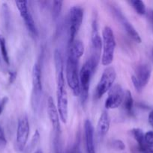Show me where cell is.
I'll list each match as a JSON object with an SVG mask.
<instances>
[{"label": "cell", "mask_w": 153, "mask_h": 153, "mask_svg": "<svg viewBox=\"0 0 153 153\" xmlns=\"http://www.w3.org/2000/svg\"><path fill=\"white\" fill-rule=\"evenodd\" d=\"M54 61L56 70L57 109L61 121L63 123H66L68 117V100L63 73L62 57L61 52L58 49L54 52Z\"/></svg>", "instance_id": "1"}, {"label": "cell", "mask_w": 153, "mask_h": 153, "mask_svg": "<svg viewBox=\"0 0 153 153\" xmlns=\"http://www.w3.org/2000/svg\"><path fill=\"white\" fill-rule=\"evenodd\" d=\"M98 63L95 62L91 58L87 60L81 68L80 72V96L82 103L86 102L88 95L90 82L92 76L94 74Z\"/></svg>", "instance_id": "2"}, {"label": "cell", "mask_w": 153, "mask_h": 153, "mask_svg": "<svg viewBox=\"0 0 153 153\" xmlns=\"http://www.w3.org/2000/svg\"><path fill=\"white\" fill-rule=\"evenodd\" d=\"M116 39L113 31L109 26H105L102 31V53L101 64L104 66H109L112 62L116 49Z\"/></svg>", "instance_id": "3"}, {"label": "cell", "mask_w": 153, "mask_h": 153, "mask_svg": "<svg viewBox=\"0 0 153 153\" xmlns=\"http://www.w3.org/2000/svg\"><path fill=\"white\" fill-rule=\"evenodd\" d=\"M78 64L79 61L68 57L67 65H66V79L69 88L76 97L80 96V84L78 73Z\"/></svg>", "instance_id": "4"}, {"label": "cell", "mask_w": 153, "mask_h": 153, "mask_svg": "<svg viewBox=\"0 0 153 153\" xmlns=\"http://www.w3.org/2000/svg\"><path fill=\"white\" fill-rule=\"evenodd\" d=\"M116 78V73L115 69L112 67H106L102 73L100 81L96 87L95 93H94L96 99H100L112 88Z\"/></svg>", "instance_id": "5"}, {"label": "cell", "mask_w": 153, "mask_h": 153, "mask_svg": "<svg viewBox=\"0 0 153 153\" xmlns=\"http://www.w3.org/2000/svg\"><path fill=\"white\" fill-rule=\"evenodd\" d=\"M83 19V10L79 6H74L70 9L68 16L69 44L74 41L75 37L80 28Z\"/></svg>", "instance_id": "6"}, {"label": "cell", "mask_w": 153, "mask_h": 153, "mask_svg": "<svg viewBox=\"0 0 153 153\" xmlns=\"http://www.w3.org/2000/svg\"><path fill=\"white\" fill-rule=\"evenodd\" d=\"M29 123L28 117L26 115L22 116L18 120L17 129H16V145L18 151H22L26 146L29 135Z\"/></svg>", "instance_id": "7"}, {"label": "cell", "mask_w": 153, "mask_h": 153, "mask_svg": "<svg viewBox=\"0 0 153 153\" xmlns=\"http://www.w3.org/2000/svg\"><path fill=\"white\" fill-rule=\"evenodd\" d=\"M32 105L34 108H37L42 93L41 70L38 63L34 64L32 73Z\"/></svg>", "instance_id": "8"}, {"label": "cell", "mask_w": 153, "mask_h": 153, "mask_svg": "<svg viewBox=\"0 0 153 153\" xmlns=\"http://www.w3.org/2000/svg\"><path fill=\"white\" fill-rule=\"evenodd\" d=\"M16 7L20 12L21 17L23 19L24 23L26 26L28 31L31 33L34 36L38 35V30L36 28L35 23L33 19L32 16L30 13L29 10L28 8L26 1H15Z\"/></svg>", "instance_id": "9"}, {"label": "cell", "mask_w": 153, "mask_h": 153, "mask_svg": "<svg viewBox=\"0 0 153 153\" xmlns=\"http://www.w3.org/2000/svg\"><path fill=\"white\" fill-rule=\"evenodd\" d=\"M124 92L119 85L112 87L108 93V97L105 101L104 106L106 109H116L122 104Z\"/></svg>", "instance_id": "10"}, {"label": "cell", "mask_w": 153, "mask_h": 153, "mask_svg": "<svg viewBox=\"0 0 153 153\" xmlns=\"http://www.w3.org/2000/svg\"><path fill=\"white\" fill-rule=\"evenodd\" d=\"M92 55L91 58L97 62L100 60V49L102 47V39L100 37L98 28L97 21L94 19L92 22Z\"/></svg>", "instance_id": "11"}, {"label": "cell", "mask_w": 153, "mask_h": 153, "mask_svg": "<svg viewBox=\"0 0 153 153\" xmlns=\"http://www.w3.org/2000/svg\"><path fill=\"white\" fill-rule=\"evenodd\" d=\"M47 114L49 117L50 121L51 123L52 128L55 132L58 133L61 130L60 126V117L58 114V109L56 106L53 99L50 97L47 100Z\"/></svg>", "instance_id": "12"}, {"label": "cell", "mask_w": 153, "mask_h": 153, "mask_svg": "<svg viewBox=\"0 0 153 153\" xmlns=\"http://www.w3.org/2000/svg\"><path fill=\"white\" fill-rule=\"evenodd\" d=\"M152 74V68L148 64H142L136 67L134 76L142 88L146 86L149 82Z\"/></svg>", "instance_id": "13"}, {"label": "cell", "mask_w": 153, "mask_h": 153, "mask_svg": "<svg viewBox=\"0 0 153 153\" xmlns=\"http://www.w3.org/2000/svg\"><path fill=\"white\" fill-rule=\"evenodd\" d=\"M85 141L86 153H95L94 143V128L91 121L86 120L84 123Z\"/></svg>", "instance_id": "14"}, {"label": "cell", "mask_w": 153, "mask_h": 153, "mask_svg": "<svg viewBox=\"0 0 153 153\" xmlns=\"http://www.w3.org/2000/svg\"><path fill=\"white\" fill-rule=\"evenodd\" d=\"M110 118L109 114L106 111H103L97 124V133L99 137L103 138L107 134L110 129Z\"/></svg>", "instance_id": "15"}, {"label": "cell", "mask_w": 153, "mask_h": 153, "mask_svg": "<svg viewBox=\"0 0 153 153\" xmlns=\"http://www.w3.org/2000/svg\"><path fill=\"white\" fill-rule=\"evenodd\" d=\"M84 53L83 43L80 40H74L70 45L68 56L79 61Z\"/></svg>", "instance_id": "16"}, {"label": "cell", "mask_w": 153, "mask_h": 153, "mask_svg": "<svg viewBox=\"0 0 153 153\" xmlns=\"http://www.w3.org/2000/svg\"><path fill=\"white\" fill-rule=\"evenodd\" d=\"M122 25L124 26L127 34L129 35V37L132 40H134L136 43H140L141 41H142L140 36L139 33L136 31V30L135 29L134 27L131 25V23H130L128 21L126 20L124 18H122Z\"/></svg>", "instance_id": "17"}, {"label": "cell", "mask_w": 153, "mask_h": 153, "mask_svg": "<svg viewBox=\"0 0 153 153\" xmlns=\"http://www.w3.org/2000/svg\"><path fill=\"white\" fill-rule=\"evenodd\" d=\"M123 107L124 110L126 111L128 114H131L133 113V107H134V99L132 97V94L130 91L128 90L125 91L124 96V100H123Z\"/></svg>", "instance_id": "18"}, {"label": "cell", "mask_w": 153, "mask_h": 153, "mask_svg": "<svg viewBox=\"0 0 153 153\" xmlns=\"http://www.w3.org/2000/svg\"><path fill=\"white\" fill-rule=\"evenodd\" d=\"M132 7L134 8L136 13L140 15H144L146 13V5L144 2L140 0H132L130 1Z\"/></svg>", "instance_id": "19"}, {"label": "cell", "mask_w": 153, "mask_h": 153, "mask_svg": "<svg viewBox=\"0 0 153 153\" xmlns=\"http://www.w3.org/2000/svg\"><path fill=\"white\" fill-rule=\"evenodd\" d=\"M2 14L3 22L6 28H8L9 24H10V10H9L8 5L6 3H3L2 6Z\"/></svg>", "instance_id": "20"}, {"label": "cell", "mask_w": 153, "mask_h": 153, "mask_svg": "<svg viewBox=\"0 0 153 153\" xmlns=\"http://www.w3.org/2000/svg\"><path fill=\"white\" fill-rule=\"evenodd\" d=\"M131 134L133 135L134 138L138 143V146H140V145L143 144L145 143V140H144L145 134L140 128H133L131 130Z\"/></svg>", "instance_id": "21"}, {"label": "cell", "mask_w": 153, "mask_h": 153, "mask_svg": "<svg viewBox=\"0 0 153 153\" xmlns=\"http://www.w3.org/2000/svg\"><path fill=\"white\" fill-rule=\"evenodd\" d=\"M63 2L62 1H54L52 6V16L54 20H56L59 16L62 8Z\"/></svg>", "instance_id": "22"}, {"label": "cell", "mask_w": 153, "mask_h": 153, "mask_svg": "<svg viewBox=\"0 0 153 153\" xmlns=\"http://www.w3.org/2000/svg\"><path fill=\"white\" fill-rule=\"evenodd\" d=\"M0 50H1L2 55V58L3 59H4V62L7 64H10L8 53L7 48H6L5 40H4V37L1 35H0Z\"/></svg>", "instance_id": "23"}, {"label": "cell", "mask_w": 153, "mask_h": 153, "mask_svg": "<svg viewBox=\"0 0 153 153\" xmlns=\"http://www.w3.org/2000/svg\"><path fill=\"white\" fill-rule=\"evenodd\" d=\"M139 150L142 153H153V145L144 143L139 146Z\"/></svg>", "instance_id": "24"}, {"label": "cell", "mask_w": 153, "mask_h": 153, "mask_svg": "<svg viewBox=\"0 0 153 153\" xmlns=\"http://www.w3.org/2000/svg\"><path fill=\"white\" fill-rule=\"evenodd\" d=\"M112 145L114 149H117V150H124L125 149V145L121 140H114L112 141Z\"/></svg>", "instance_id": "25"}, {"label": "cell", "mask_w": 153, "mask_h": 153, "mask_svg": "<svg viewBox=\"0 0 153 153\" xmlns=\"http://www.w3.org/2000/svg\"><path fill=\"white\" fill-rule=\"evenodd\" d=\"M144 140L147 144L153 145V131H147L144 136Z\"/></svg>", "instance_id": "26"}, {"label": "cell", "mask_w": 153, "mask_h": 153, "mask_svg": "<svg viewBox=\"0 0 153 153\" xmlns=\"http://www.w3.org/2000/svg\"><path fill=\"white\" fill-rule=\"evenodd\" d=\"M131 81H132V83H133L134 87L135 90L137 91L138 93H141L142 91V87L141 86V85L140 84V82H138V80L136 79V78L134 76H131Z\"/></svg>", "instance_id": "27"}, {"label": "cell", "mask_w": 153, "mask_h": 153, "mask_svg": "<svg viewBox=\"0 0 153 153\" xmlns=\"http://www.w3.org/2000/svg\"><path fill=\"white\" fill-rule=\"evenodd\" d=\"M6 143H7V140H6L4 130L0 126V143H2L3 145H5Z\"/></svg>", "instance_id": "28"}, {"label": "cell", "mask_w": 153, "mask_h": 153, "mask_svg": "<svg viewBox=\"0 0 153 153\" xmlns=\"http://www.w3.org/2000/svg\"><path fill=\"white\" fill-rule=\"evenodd\" d=\"M8 101V98L6 97H4V98H2V100L0 101V115H1V114L2 113L3 109H4L5 105L7 104Z\"/></svg>", "instance_id": "29"}, {"label": "cell", "mask_w": 153, "mask_h": 153, "mask_svg": "<svg viewBox=\"0 0 153 153\" xmlns=\"http://www.w3.org/2000/svg\"><path fill=\"white\" fill-rule=\"evenodd\" d=\"M8 75H9V83L12 84L15 80H16V73L15 71H9Z\"/></svg>", "instance_id": "30"}, {"label": "cell", "mask_w": 153, "mask_h": 153, "mask_svg": "<svg viewBox=\"0 0 153 153\" xmlns=\"http://www.w3.org/2000/svg\"><path fill=\"white\" fill-rule=\"evenodd\" d=\"M71 153H81L80 148L79 144H76L74 146L73 149H72Z\"/></svg>", "instance_id": "31"}, {"label": "cell", "mask_w": 153, "mask_h": 153, "mask_svg": "<svg viewBox=\"0 0 153 153\" xmlns=\"http://www.w3.org/2000/svg\"><path fill=\"white\" fill-rule=\"evenodd\" d=\"M148 123H149V124L153 128V110L152 111L149 113V114H148Z\"/></svg>", "instance_id": "32"}, {"label": "cell", "mask_w": 153, "mask_h": 153, "mask_svg": "<svg viewBox=\"0 0 153 153\" xmlns=\"http://www.w3.org/2000/svg\"><path fill=\"white\" fill-rule=\"evenodd\" d=\"M34 153H43V152H42V150H40V149H38V150L35 151Z\"/></svg>", "instance_id": "33"}, {"label": "cell", "mask_w": 153, "mask_h": 153, "mask_svg": "<svg viewBox=\"0 0 153 153\" xmlns=\"http://www.w3.org/2000/svg\"><path fill=\"white\" fill-rule=\"evenodd\" d=\"M152 19H153V10L152 11Z\"/></svg>", "instance_id": "34"}, {"label": "cell", "mask_w": 153, "mask_h": 153, "mask_svg": "<svg viewBox=\"0 0 153 153\" xmlns=\"http://www.w3.org/2000/svg\"><path fill=\"white\" fill-rule=\"evenodd\" d=\"M152 56H153V49H152Z\"/></svg>", "instance_id": "35"}]
</instances>
